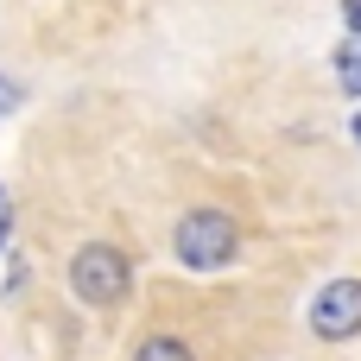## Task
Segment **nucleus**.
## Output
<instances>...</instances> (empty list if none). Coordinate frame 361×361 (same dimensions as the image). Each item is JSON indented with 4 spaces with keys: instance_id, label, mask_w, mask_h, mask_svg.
Returning <instances> with one entry per match:
<instances>
[{
    "instance_id": "nucleus-1",
    "label": "nucleus",
    "mask_w": 361,
    "mask_h": 361,
    "mask_svg": "<svg viewBox=\"0 0 361 361\" xmlns=\"http://www.w3.org/2000/svg\"><path fill=\"white\" fill-rule=\"evenodd\" d=\"M241 247H247V228H241L222 203H190V209L171 222V254H178V267H190V273H222V267L241 260Z\"/></svg>"
},
{
    "instance_id": "nucleus-2",
    "label": "nucleus",
    "mask_w": 361,
    "mask_h": 361,
    "mask_svg": "<svg viewBox=\"0 0 361 361\" xmlns=\"http://www.w3.org/2000/svg\"><path fill=\"white\" fill-rule=\"evenodd\" d=\"M63 279H70V298L82 311H121L133 298V260H127L121 241H102V235L70 254V273Z\"/></svg>"
},
{
    "instance_id": "nucleus-3",
    "label": "nucleus",
    "mask_w": 361,
    "mask_h": 361,
    "mask_svg": "<svg viewBox=\"0 0 361 361\" xmlns=\"http://www.w3.org/2000/svg\"><path fill=\"white\" fill-rule=\"evenodd\" d=\"M305 330H311L317 343H355V336H361V273L330 279V286L311 298Z\"/></svg>"
},
{
    "instance_id": "nucleus-4",
    "label": "nucleus",
    "mask_w": 361,
    "mask_h": 361,
    "mask_svg": "<svg viewBox=\"0 0 361 361\" xmlns=\"http://www.w3.org/2000/svg\"><path fill=\"white\" fill-rule=\"evenodd\" d=\"M127 361H197V349H190V336H178V330H146V336L127 349Z\"/></svg>"
},
{
    "instance_id": "nucleus-5",
    "label": "nucleus",
    "mask_w": 361,
    "mask_h": 361,
    "mask_svg": "<svg viewBox=\"0 0 361 361\" xmlns=\"http://www.w3.org/2000/svg\"><path fill=\"white\" fill-rule=\"evenodd\" d=\"M336 82H343L349 95H361V38H343V44H336Z\"/></svg>"
},
{
    "instance_id": "nucleus-6",
    "label": "nucleus",
    "mask_w": 361,
    "mask_h": 361,
    "mask_svg": "<svg viewBox=\"0 0 361 361\" xmlns=\"http://www.w3.org/2000/svg\"><path fill=\"white\" fill-rule=\"evenodd\" d=\"M0 254H13V197L0 184Z\"/></svg>"
},
{
    "instance_id": "nucleus-7",
    "label": "nucleus",
    "mask_w": 361,
    "mask_h": 361,
    "mask_svg": "<svg viewBox=\"0 0 361 361\" xmlns=\"http://www.w3.org/2000/svg\"><path fill=\"white\" fill-rule=\"evenodd\" d=\"M343 19H349V38H361V0H343Z\"/></svg>"
},
{
    "instance_id": "nucleus-8",
    "label": "nucleus",
    "mask_w": 361,
    "mask_h": 361,
    "mask_svg": "<svg viewBox=\"0 0 361 361\" xmlns=\"http://www.w3.org/2000/svg\"><path fill=\"white\" fill-rule=\"evenodd\" d=\"M6 108H19V89H13V82L0 76V114H6Z\"/></svg>"
},
{
    "instance_id": "nucleus-9",
    "label": "nucleus",
    "mask_w": 361,
    "mask_h": 361,
    "mask_svg": "<svg viewBox=\"0 0 361 361\" xmlns=\"http://www.w3.org/2000/svg\"><path fill=\"white\" fill-rule=\"evenodd\" d=\"M355 140H361V114H355Z\"/></svg>"
}]
</instances>
